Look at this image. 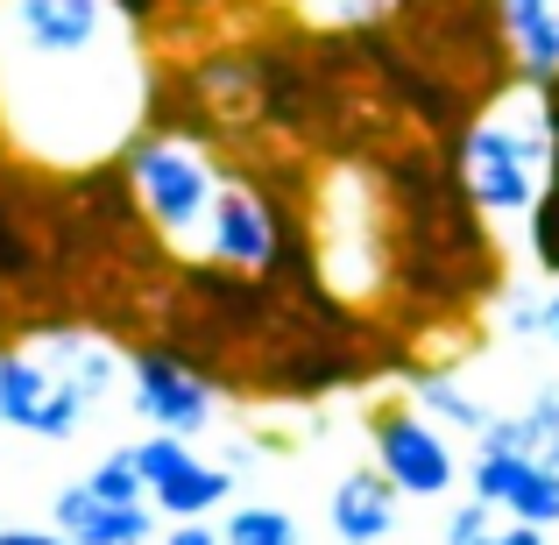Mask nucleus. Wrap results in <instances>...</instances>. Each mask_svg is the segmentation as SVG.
<instances>
[{"mask_svg": "<svg viewBox=\"0 0 559 545\" xmlns=\"http://www.w3.org/2000/svg\"><path fill=\"white\" fill-rule=\"evenodd\" d=\"M121 178L128 191H135L142 220H150V234L164 248H178V256H191V248L205 241V220H213V199H219V156L205 135H185V128H142L135 142H128L121 156Z\"/></svg>", "mask_w": 559, "mask_h": 545, "instance_id": "3", "label": "nucleus"}, {"mask_svg": "<svg viewBox=\"0 0 559 545\" xmlns=\"http://www.w3.org/2000/svg\"><path fill=\"white\" fill-rule=\"evenodd\" d=\"M0 545H64V532H0Z\"/></svg>", "mask_w": 559, "mask_h": 545, "instance_id": "26", "label": "nucleus"}, {"mask_svg": "<svg viewBox=\"0 0 559 545\" xmlns=\"http://www.w3.org/2000/svg\"><path fill=\"white\" fill-rule=\"evenodd\" d=\"M114 8H121L135 28H156V22H164V0H114Z\"/></svg>", "mask_w": 559, "mask_h": 545, "instance_id": "23", "label": "nucleus"}, {"mask_svg": "<svg viewBox=\"0 0 559 545\" xmlns=\"http://www.w3.org/2000/svg\"><path fill=\"white\" fill-rule=\"evenodd\" d=\"M411 404H418L447 439H453V433L481 439V433H489V418H496V411L481 404V396L467 390L461 376H447V368H425V376H411Z\"/></svg>", "mask_w": 559, "mask_h": 545, "instance_id": "13", "label": "nucleus"}, {"mask_svg": "<svg viewBox=\"0 0 559 545\" xmlns=\"http://www.w3.org/2000/svg\"><path fill=\"white\" fill-rule=\"evenodd\" d=\"M496 510H510V524H538V532H552V524H559V467L524 461L518 475H510V489H503Z\"/></svg>", "mask_w": 559, "mask_h": 545, "instance_id": "15", "label": "nucleus"}, {"mask_svg": "<svg viewBox=\"0 0 559 545\" xmlns=\"http://www.w3.org/2000/svg\"><path fill=\"white\" fill-rule=\"evenodd\" d=\"M85 489L107 496V503H150V489H142V467H135V453H128V447L99 453V467L85 475Z\"/></svg>", "mask_w": 559, "mask_h": 545, "instance_id": "17", "label": "nucleus"}, {"mask_svg": "<svg viewBox=\"0 0 559 545\" xmlns=\"http://www.w3.org/2000/svg\"><path fill=\"white\" fill-rule=\"evenodd\" d=\"M36 213H43V178L0 150V291L22 305L28 327H43V319H71L64 291H57V276H50V256H43Z\"/></svg>", "mask_w": 559, "mask_h": 545, "instance_id": "4", "label": "nucleus"}, {"mask_svg": "<svg viewBox=\"0 0 559 545\" xmlns=\"http://www.w3.org/2000/svg\"><path fill=\"white\" fill-rule=\"evenodd\" d=\"M156 545H219V524H205V518L199 524H170Z\"/></svg>", "mask_w": 559, "mask_h": 545, "instance_id": "21", "label": "nucleus"}, {"mask_svg": "<svg viewBox=\"0 0 559 545\" xmlns=\"http://www.w3.org/2000/svg\"><path fill=\"white\" fill-rule=\"evenodd\" d=\"M396 518H404V496L376 475V461L369 467H347L341 489H333V510H326V524H333V538H341V545H382V538L396 532Z\"/></svg>", "mask_w": 559, "mask_h": 545, "instance_id": "11", "label": "nucleus"}, {"mask_svg": "<svg viewBox=\"0 0 559 545\" xmlns=\"http://www.w3.org/2000/svg\"><path fill=\"white\" fill-rule=\"evenodd\" d=\"M185 8H219V0H185Z\"/></svg>", "mask_w": 559, "mask_h": 545, "instance_id": "27", "label": "nucleus"}, {"mask_svg": "<svg viewBox=\"0 0 559 545\" xmlns=\"http://www.w3.org/2000/svg\"><path fill=\"white\" fill-rule=\"evenodd\" d=\"M219 545H305V532H298V518L276 510V503H241L219 524Z\"/></svg>", "mask_w": 559, "mask_h": 545, "instance_id": "16", "label": "nucleus"}, {"mask_svg": "<svg viewBox=\"0 0 559 545\" xmlns=\"http://www.w3.org/2000/svg\"><path fill=\"white\" fill-rule=\"evenodd\" d=\"M481 545H546V532H538V524H496Z\"/></svg>", "mask_w": 559, "mask_h": 545, "instance_id": "22", "label": "nucleus"}, {"mask_svg": "<svg viewBox=\"0 0 559 545\" xmlns=\"http://www.w3.org/2000/svg\"><path fill=\"white\" fill-rule=\"evenodd\" d=\"M270 241H276L270 199H262L241 170H227V178H219V199H213V220H205L199 256L205 262H227V270H255L262 276V270H270Z\"/></svg>", "mask_w": 559, "mask_h": 545, "instance_id": "8", "label": "nucleus"}, {"mask_svg": "<svg viewBox=\"0 0 559 545\" xmlns=\"http://www.w3.org/2000/svg\"><path fill=\"white\" fill-rule=\"evenodd\" d=\"M128 404L150 433H178V439H199L205 425L219 418V390L199 382L185 362H170L164 347H128Z\"/></svg>", "mask_w": 559, "mask_h": 545, "instance_id": "7", "label": "nucleus"}, {"mask_svg": "<svg viewBox=\"0 0 559 545\" xmlns=\"http://www.w3.org/2000/svg\"><path fill=\"white\" fill-rule=\"evenodd\" d=\"M369 447H376V475L390 482L411 503H439V496L461 482V453L453 439L425 418L411 396H390V404L369 411Z\"/></svg>", "mask_w": 559, "mask_h": 545, "instance_id": "5", "label": "nucleus"}, {"mask_svg": "<svg viewBox=\"0 0 559 545\" xmlns=\"http://www.w3.org/2000/svg\"><path fill=\"white\" fill-rule=\"evenodd\" d=\"M524 234H532V262L546 276H559V185L538 191V205L524 213Z\"/></svg>", "mask_w": 559, "mask_h": 545, "instance_id": "18", "label": "nucleus"}, {"mask_svg": "<svg viewBox=\"0 0 559 545\" xmlns=\"http://www.w3.org/2000/svg\"><path fill=\"white\" fill-rule=\"evenodd\" d=\"M227 489H234L227 467H213V461H199V453H185L170 475L150 482V510H156V518H170V524H199L205 510L227 503Z\"/></svg>", "mask_w": 559, "mask_h": 545, "instance_id": "12", "label": "nucleus"}, {"mask_svg": "<svg viewBox=\"0 0 559 545\" xmlns=\"http://www.w3.org/2000/svg\"><path fill=\"white\" fill-rule=\"evenodd\" d=\"M496 319L518 341H538L546 333V291H496Z\"/></svg>", "mask_w": 559, "mask_h": 545, "instance_id": "19", "label": "nucleus"}, {"mask_svg": "<svg viewBox=\"0 0 559 545\" xmlns=\"http://www.w3.org/2000/svg\"><path fill=\"white\" fill-rule=\"evenodd\" d=\"M538 341H552V347H559V276L546 284V333H538Z\"/></svg>", "mask_w": 559, "mask_h": 545, "instance_id": "25", "label": "nucleus"}, {"mask_svg": "<svg viewBox=\"0 0 559 545\" xmlns=\"http://www.w3.org/2000/svg\"><path fill=\"white\" fill-rule=\"evenodd\" d=\"M489 433H496V439H510V447H524L532 461L559 467V382H546V390H538L532 404L518 411V418H503V411H496Z\"/></svg>", "mask_w": 559, "mask_h": 545, "instance_id": "14", "label": "nucleus"}, {"mask_svg": "<svg viewBox=\"0 0 559 545\" xmlns=\"http://www.w3.org/2000/svg\"><path fill=\"white\" fill-rule=\"evenodd\" d=\"M142 28L114 0H0V135L43 178L114 164L150 128Z\"/></svg>", "mask_w": 559, "mask_h": 545, "instance_id": "1", "label": "nucleus"}, {"mask_svg": "<svg viewBox=\"0 0 559 545\" xmlns=\"http://www.w3.org/2000/svg\"><path fill=\"white\" fill-rule=\"evenodd\" d=\"M50 532H64V545H156V510L150 503H107L85 482H71L50 503Z\"/></svg>", "mask_w": 559, "mask_h": 545, "instance_id": "9", "label": "nucleus"}, {"mask_svg": "<svg viewBox=\"0 0 559 545\" xmlns=\"http://www.w3.org/2000/svg\"><path fill=\"white\" fill-rule=\"evenodd\" d=\"M496 36H503L510 79L552 85L559 79V0H489Z\"/></svg>", "mask_w": 559, "mask_h": 545, "instance_id": "10", "label": "nucleus"}, {"mask_svg": "<svg viewBox=\"0 0 559 545\" xmlns=\"http://www.w3.org/2000/svg\"><path fill=\"white\" fill-rule=\"evenodd\" d=\"M93 411H99L93 396H85L71 376H57V368L43 362L28 341H8V347H0V425H8V433L71 439L85 418H93Z\"/></svg>", "mask_w": 559, "mask_h": 545, "instance_id": "6", "label": "nucleus"}, {"mask_svg": "<svg viewBox=\"0 0 559 545\" xmlns=\"http://www.w3.org/2000/svg\"><path fill=\"white\" fill-rule=\"evenodd\" d=\"M496 532V510L481 503V496H467L461 510H447V545H481Z\"/></svg>", "mask_w": 559, "mask_h": 545, "instance_id": "20", "label": "nucleus"}, {"mask_svg": "<svg viewBox=\"0 0 559 545\" xmlns=\"http://www.w3.org/2000/svg\"><path fill=\"white\" fill-rule=\"evenodd\" d=\"M453 178H461L467 205L481 220H524L546 191L552 170V128H546V93L538 85H503L489 93V107L447 142Z\"/></svg>", "mask_w": 559, "mask_h": 545, "instance_id": "2", "label": "nucleus"}, {"mask_svg": "<svg viewBox=\"0 0 559 545\" xmlns=\"http://www.w3.org/2000/svg\"><path fill=\"white\" fill-rule=\"evenodd\" d=\"M22 327H28V319H22V305H14L8 291H0V347H8V341H22Z\"/></svg>", "mask_w": 559, "mask_h": 545, "instance_id": "24", "label": "nucleus"}]
</instances>
